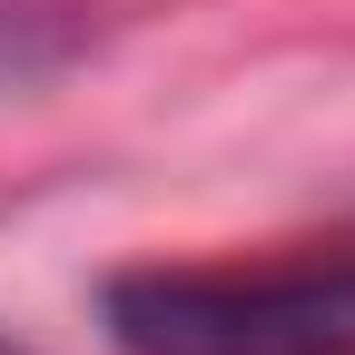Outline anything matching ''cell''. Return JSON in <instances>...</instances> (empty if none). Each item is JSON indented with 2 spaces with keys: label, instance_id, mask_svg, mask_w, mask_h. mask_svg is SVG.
Here are the masks:
<instances>
[{
  "label": "cell",
  "instance_id": "obj_1",
  "mask_svg": "<svg viewBox=\"0 0 355 355\" xmlns=\"http://www.w3.org/2000/svg\"><path fill=\"white\" fill-rule=\"evenodd\" d=\"M119 355H355V257L286 266H139L109 277Z\"/></svg>",
  "mask_w": 355,
  "mask_h": 355
},
{
  "label": "cell",
  "instance_id": "obj_2",
  "mask_svg": "<svg viewBox=\"0 0 355 355\" xmlns=\"http://www.w3.org/2000/svg\"><path fill=\"white\" fill-rule=\"evenodd\" d=\"M0 69L20 79V20H0Z\"/></svg>",
  "mask_w": 355,
  "mask_h": 355
},
{
  "label": "cell",
  "instance_id": "obj_3",
  "mask_svg": "<svg viewBox=\"0 0 355 355\" xmlns=\"http://www.w3.org/2000/svg\"><path fill=\"white\" fill-rule=\"evenodd\" d=\"M0 355H30V345H10V336H0Z\"/></svg>",
  "mask_w": 355,
  "mask_h": 355
}]
</instances>
